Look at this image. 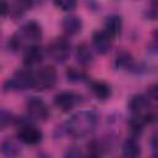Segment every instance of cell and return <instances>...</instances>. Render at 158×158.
<instances>
[{
    "label": "cell",
    "mask_w": 158,
    "mask_h": 158,
    "mask_svg": "<svg viewBox=\"0 0 158 158\" xmlns=\"http://www.w3.org/2000/svg\"><path fill=\"white\" fill-rule=\"evenodd\" d=\"M26 111L32 121H46L49 116V110L46 102L37 96H31L26 101Z\"/></svg>",
    "instance_id": "obj_6"
},
{
    "label": "cell",
    "mask_w": 158,
    "mask_h": 158,
    "mask_svg": "<svg viewBox=\"0 0 158 158\" xmlns=\"http://www.w3.org/2000/svg\"><path fill=\"white\" fill-rule=\"evenodd\" d=\"M81 27H83L81 19L74 14H69V15L64 16L62 20V28L69 36L79 33L81 31Z\"/></svg>",
    "instance_id": "obj_11"
},
{
    "label": "cell",
    "mask_w": 158,
    "mask_h": 158,
    "mask_svg": "<svg viewBox=\"0 0 158 158\" xmlns=\"http://www.w3.org/2000/svg\"><path fill=\"white\" fill-rule=\"evenodd\" d=\"M42 131L32 125H22L19 131H17V139L25 144H30V146H33V144H37L42 141Z\"/></svg>",
    "instance_id": "obj_8"
},
{
    "label": "cell",
    "mask_w": 158,
    "mask_h": 158,
    "mask_svg": "<svg viewBox=\"0 0 158 158\" xmlns=\"http://www.w3.org/2000/svg\"><path fill=\"white\" fill-rule=\"evenodd\" d=\"M127 109L130 110V112L133 116H143L144 114H147L151 109H149V102L148 99L142 95V94H136L132 95L128 99L127 102Z\"/></svg>",
    "instance_id": "obj_10"
},
{
    "label": "cell",
    "mask_w": 158,
    "mask_h": 158,
    "mask_svg": "<svg viewBox=\"0 0 158 158\" xmlns=\"http://www.w3.org/2000/svg\"><path fill=\"white\" fill-rule=\"evenodd\" d=\"M153 37H154V40L158 42V28L154 30V32H153Z\"/></svg>",
    "instance_id": "obj_27"
},
{
    "label": "cell",
    "mask_w": 158,
    "mask_h": 158,
    "mask_svg": "<svg viewBox=\"0 0 158 158\" xmlns=\"http://www.w3.org/2000/svg\"><path fill=\"white\" fill-rule=\"evenodd\" d=\"M31 6H32V2H31V1H16V2L10 4L9 14H10L12 17H19V16H21L25 11H27Z\"/></svg>",
    "instance_id": "obj_19"
},
{
    "label": "cell",
    "mask_w": 158,
    "mask_h": 158,
    "mask_svg": "<svg viewBox=\"0 0 158 158\" xmlns=\"http://www.w3.org/2000/svg\"><path fill=\"white\" fill-rule=\"evenodd\" d=\"M91 42L94 49L99 54H106L112 46V37L104 30H98L91 36Z\"/></svg>",
    "instance_id": "obj_9"
},
{
    "label": "cell",
    "mask_w": 158,
    "mask_h": 158,
    "mask_svg": "<svg viewBox=\"0 0 158 158\" xmlns=\"http://www.w3.org/2000/svg\"><path fill=\"white\" fill-rule=\"evenodd\" d=\"M90 90L93 93V95L95 98H98L99 100H106L111 96L112 94V90H111V86L102 81V80H95V81H91L90 83Z\"/></svg>",
    "instance_id": "obj_15"
},
{
    "label": "cell",
    "mask_w": 158,
    "mask_h": 158,
    "mask_svg": "<svg viewBox=\"0 0 158 158\" xmlns=\"http://www.w3.org/2000/svg\"><path fill=\"white\" fill-rule=\"evenodd\" d=\"M122 156L123 158H138L141 156V146L136 138L131 137L123 142Z\"/></svg>",
    "instance_id": "obj_17"
},
{
    "label": "cell",
    "mask_w": 158,
    "mask_h": 158,
    "mask_svg": "<svg viewBox=\"0 0 158 158\" xmlns=\"http://www.w3.org/2000/svg\"><path fill=\"white\" fill-rule=\"evenodd\" d=\"M151 146H152L153 149L158 151V130H157V131L152 135V137H151Z\"/></svg>",
    "instance_id": "obj_25"
},
{
    "label": "cell",
    "mask_w": 158,
    "mask_h": 158,
    "mask_svg": "<svg viewBox=\"0 0 158 158\" xmlns=\"http://www.w3.org/2000/svg\"><path fill=\"white\" fill-rule=\"evenodd\" d=\"M57 81V72L53 65H43L33 72V85L36 90H47L54 86Z\"/></svg>",
    "instance_id": "obj_4"
},
{
    "label": "cell",
    "mask_w": 158,
    "mask_h": 158,
    "mask_svg": "<svg viewBox=\"0 0 158 158\" xmlns=\"http://www.w3.org/2000/svg\"><path fill=\"white\" fill-rule=\"evenodd\" d=\"M9 10H10V4H7V2H2L1 4V15L2 16H6V14L9 12Z\"/></svg>",
    "instance_id": "obj_26"
},
{
    "label": "cell",
    "mask_w": 158,
    "mask_h": 158,
    "mask_svg": "<svg viewBox=\"0 0 158 158\" xmlns=\"http://www.w3.org/2000/svg\"><path fill=\"white\" fill-rule=\"evenodd\" d=\"M65 77L72 83H81V81H85L86 80L85 73L83 70L75 69V68H68V70L65 73Z\"/></svg>",
    "instance_id": "obj_20"
},
{
    "label": "cell",
    "mask_w": 158,
    "mask_h": 158,
    "mask_svg": "<svg viewBox=\"0 0 158 158\" xmlns=\"http://www.w3.org/2000/svg\"><path fill=\"white\" fill-rule=\"evenodd\" d=\"M43 59V49L41 46L35 44L25 49L23 52V64L26 67L36 65Z\"/></svg>",
    "instance_id": "obj_14"
},
{
    "label": "cell",
    "mask_w": 158,
    "mask_h": 158,
    "mask_svg": "<svg viewBox=\"0 0 158 158\" xmlns=\"http://www.w3.org/2000/svg\"><path fill=\"white\" fill-rule=\"evenodd\" d=\"M74 56H75V59L77 62L81 65V67H89L93 60H94V54H93V51L91 48L86 44V43H79L75 48V52H74Z\"/></svg>",
    "instance_id": "obj_13"
},
{
    "label": "cell",
    "mask_w": 158,
    "mask_h": 158,
    "mask_svg": "<svg viewBox=\"0 0 158 158\" xmlns=\"http://www.w3.org/2000/svg\"><path fill=\"white\" fill-rule=\"evenodd\" d=\"M147 94H148V98L158 101V83H154V84H151L148 88H147Z\"/></svg>",
    "instance_id": "obj_24"
},
{
    "label": "cell",
    "mask_w": 158,
    "mask_h": 158,
    "mask_svg": "<svg viewBox=\"0 0 158 158\" xmlns=\"http://www.w3.org/2000/svg\"><path fill=\"white\" fill-rule=\"evenodd\" d=\"M63 158H85V156L78 147H69L64 152Z\"/></svg>",
    "instance_id": "obj_23"
},
{
    "label": "cell",
    "mask_w": 158,
    "mask_h": 158,
    "mask_svg": "<svg viewBox=\"0 0 158 158\" xmlns=\"http://www.w3.org/2000/svg\"><path fill=\"white\" fill-rule=\"evenodd\" d=\"M33 85V72L30 69H17L11 77H9L2 89L4 91H19L32 88Z\"/></svg>",
    "instance_id": "obj_3"
},
{
    "label": "cell",
    "mask_w": 158,
    "mask_h": 158,
    "mask_svg": "<svg viewBox=\"0 0 158 158\" xmlns=\"http://www.w3.org/2000/svg\"><path fill=\"white\" fill-rule=\"evenodd\" d=\"M53 4L63 11H72L77 6V2L74 0H59V1H54Z\"/></svg>",
    "instance_id": "obj_21"
},
{
    "label": "cell",
    "mask_w": 158,
    "mask_h": 158,
    "mask_svg": "<svg viewBox=\"0 0 158 158\" xmlns=\"http://www.w3.org/2000/svg\"><path fill=\"white\" fill-rule=\"evenodd\" d=\"M98 125V115L93 110H80L73 114L65 122V132L74 138H83L94 132Z\"/></svg>",
    "instance_id": "obj_2"
},
{
    "label": "cell",
    "mask_w": 158,
    "mask_h": 158,
    "mask_svg": "<svg viewBox=\"0 0 158 158\" xmlns=\"http://www.w3.org/2000/svg\"><path fill=\"white\" fill-rule=\"evenodd\" d=\"M133 63L132 56L126 51H120L115 57V67L121 69H128Z\"/></svg>",
    "instance_id": "obj_18"
},
{
    "label": "cell",
    "mask_w": 158,
    "mask_h": 158,
    "mask_svg": "<svg viewBox=\"0 0 158 158\" xmlns=\"http://www.w3.org/2000/svg\"><path fill=\"white\" fill-rule=\"evenodd\" d=\"M106 33H109L112 38L118 36L122 31V17L117 14H111L105 19L104 22V28Z\"/></svg>",
    "instance_id": "obj_12"
},
{
    "label": "cell",
    "mask_w": 158,
    "mask_h": 158,
    "mask_svg": "<svg viewBox=\"0 0 158 158\" xmlns=\"http://www.w3.org/2000/svg\"><path fill=\"white\" fill-rule=\"evenodd\" d=\"M1 153L6 158H16L21 153V147L16 139L9 137L1 142Z\"/></svg>",
    "instance_id": "obj_16"
},
{
    "label": "cell",
    "mask_w": 158,
    "mask_h": 158,
    "mask_svg": "<svg viewBox=\"0 0 158 158\" xmlns=\"http://www.w3.org/2000/svg\"><path fill=\"white\" fill-rule=\"evenodd\" d=\"M42 38V27L35 21H26L20 26V28L9 38L7 46L12 52H17L20 49H26L31 46H35Z\"/></svg>",
    "instance_id": "obj_1"
},
{
    "label": "cell",
    "mask_w": 158,
    "mask_h": 158,
    "mask_svg": "<svg viewBox=\"0 0 158 158\" xmlns=\"http://www.w3.org/2000/svg\"><path fill=\"white\" fill-rule=\"evenodd\" d=\"M15 121L14 116L11 112L6 111L5 109L1 110V116H0V126H1V130H5V127L10 123H12Z\"/></svg>",
    "instance_id": "obj_22"
},
{
    "label": "cell",
    "mask_w": 158,
    "mask_h": 158,
    "mask_svg": "<svg viewBox=\"0 0 158 158\" xmlns=\"http://www.w3.org/2000/svg\"><path fill=\"white\" fill-rule=\"evenodd\" d=\"M153 158H158V152H157V153H156V154L153 156Z\"/></svg>",
    "instance_id": "obj_28"
},
{
    "label": "cell",
    "mask_w": 158,
    "mask_h": 158,
    "mask_svg": "<svg viewBox=\"0 0 158 158\" xmlns=\"http://www.w3.org/2000/svg\"><path fill=\"white\" fill-rule=\"evenodd\" d=\"M48 56L57 63H64L70 56V42L65 37H56L47 48Z\"/></svg>",
    "instance_id": "obj_5"
},
{
    "label": "cell",
    "mask_w": 158,
    "mask_h": 158,
    "mask_svg": "<svg viewBox=\"0 0 158 158\" xmlns=\"http://www.w3.org/2000/svg\"><path fill=\"white\" fill-rule=\"evenodd\" d=\"M54 105L63 112H68L72 109H74L79 101H80V95H78L74 91H69V90H64L58 93L54 96Z\"/></svg>",
    "instance_id": "obj_7"
}]
</instances>
